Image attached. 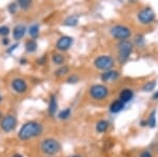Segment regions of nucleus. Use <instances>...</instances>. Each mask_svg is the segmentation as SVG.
<instances>
[{
	"label": "nucleus",
	"instance_id": "obj_1",
	"mask_svg": "<svg viewBox=\"0 0 158 157\" xmlns=\"http://www.w3.org/2000/svg\"><path fill=\"white\" fill-rule=\"evenodd\" d=\"M43 132V128L41 123L37 121H27L20 128L18 132V137L20 140L27 141L32 138L38 137Z\"/></svg>",
	"mask_w": 158,
	"mask_h": 157
},
{
	"label": "nucleus",
	"instance_id": "obj_2",
	"mask_svg": "<svg viewBox=\"0 0 158 157\" xmlns=\"http://www.w3.org/2000/svg\"><path fill=\"white\" fill-rule=\"evenodd\" d=\"M40 149L47 155H56L61 150L60 143L55 138H45L42 140Z\"/></svg>",
	"mask_w": 158,
	"mask_h": 157
},
{
	"label": "nucleus",
	"instance_id": "obj_3",
	"mask_svg": "<svg viewBox=\"0 0 158 157\" xmlns=\"http://www.w3.org/2000/svg\"><path fill=\"white\" fill-rule=\"evenodd\" d=\"M133 52V43L129 40L120 41L118 44V59L121 63L126 62Z\"/></svg>",
	"mask_w": 158,
	"mask_h": 157
},
{
	"label": "nucleus",
	"instance_id": "obj_4",
	"mask_svg": "<svg viewBox=\"0 0 158 157\" xmlns=\"http://www.w3.org/2000/svg\"><path fill=\"white\" fill-rule=\"evenodd\" d=\"M115 64V61L111 56L109 55H100L94 60V65L96 69L101 70V71H109L112 70Z\"/></svg>",
	"mask_w": 158,
	"mask_h": 157
},
{
	"label": "nucleus",
	"instance_id": "obj_5",
	"mask_svg": "<svg viewBox=\"0 0 158 157\" xmlns=\"http://www.w3.org/2000/svg\"><path fill=\"white\" fill-rule=\"evenodd\" d=\"M110 32H111V35L115 38V39H118V40H120V41L127 40L131 36V29L122 24H117V25L112 27Z\"/></svg>",
	"mask_w": 158,
	"mask_h": 157
},
{
	"label": "nucleus",
	"instance_id": "obj_6",
	"mask_svg": "<svg viewBox=\"0 0 158 157\" xmlns=\"http://www.w3.org/2000/svg\"><path fill=\"white\" fill-rule=\"evenodd\" d=\"M89 93L93 99L100 101L109 96V89L103 85H94L91 87Z\"/></svg>",
	"mask_w": 158,
	"mask_h": 157
},
{
	"label": "nucleus",
	"instance_id": "obj_7",
	"mask_svg": "<svg viewBox=\"0 0 158 157\" xmlns=\"http://www.w3.org/2000/svg\"><path fill=\"white\" fill-rule=\"evenodd\" d=\"M137 18H138L139 22L141 24H150L154 21L155 19V13L151 9V7L147 6L140 10L137 14Z\"/></svg>",
	"mask_w": 158,
	"mask_h": 157
},
{
	"label": "nucleus",
	"instance_id": "obj_8",
	"mask_svg": "<svg viewBox=\"0 0 158 157\" xmlns=\"http://www.w3.org/2000/svg\"><path fill=\"white\" fill-rule=\"evenodd\" d=\"M17 126V119L14 115H6L0 121V128L3 132L10 133L14 131Z\"/></svg>",
	"mask_w": 158,
	"mask_h": 157
},
{
	"label": "nucleus",
	"instance_id": "obj_9",
	"mask_svg": "<svg viewBox=\"0 0 158 157\" xmlns=\"http://www.w3.org/2000/svg\"><path fill=\"white\" fill-rule=\"evenodd\" d=\"M74 40L72 37L70 36H62L58 39V41L56 42V49L59 50V51H68L72 47Z\"/></svg>",
	"mask_w": 158,
	"mask_h": 157
},
{
	"label": "nucleus",
	"instance_id": "obj_10",
	"mask_svg": "<svg viewBox=\"0 0 158 157\" xmlns=\"http://www.w3.org/2000/svg\"><path fill=\"white\" fill-rule=\"evenodd\" d=\"M12 89L18 94H23L27 91V83L22 78H15L12 81Z\"/></svg>",
	"mask_w": 158,
	"mask_h": 157
},
{
	"label": "nucleus",
	"instance_id": "obj_11",
	"mask_svg": "<svg viewBox=\"0 0 158 157\" xmlns=\"http://www.w3.org/2000/svg\"><path fill=\"white\" fill-rule=\"evenodd\" d=\"M119 78V72L116 70H109L104 71L102 74L100 75V79L103 82H112L115 81Z\"/></svg>",
	"mask_w": 158,
	"mask_h": 157
},
{
	"label": "nucleus",
	"instance_id": "obj_12",
	"mask_svg": "<svg viewBox=\"0 0 158 157\" xmlns=\"http://www.w3.org/2000/svg\"><path fill=\"white\" fill-rule=\"evenodd\" d=\"M133 97H134V92L131 89H123L119 93V99L124 103H128L129 101H131L133 99Z\"/></svg>",
	"mask_w": 158,
	"mask_h": 157
},
{
	"label": "nucleus",
	"instance_id": "obj_13",
	"mask_svg": "<svg viewBox=\"0 0 158 157\" xmlns=\"http://www.w3.org/2000/svg\"><path fill=\"white\" fill-rule=\"evenodd\" d=\"M25 32H27V29H25L24 25L18 24L13 30V37H14L15 40H19L25 35Z\"/></svg>",
	"mask_w": 158,
	"mask_h": 157
},
{
	"label": "nucleus",
	"instance_id": "obj_14",
	"mask_svg": "<svg viewBox=\"0 0 158 157\" xmlns=\"http://www.w3.org/2000/svg\"><path fill=\"white\" fill-rule=\"evenodd\" d=\"M124 105H126V103L122 102L120 99L114 100L113 102L110 105V112L113 113V114L121 112V111L124 109Z\"/></svg>",
	"mask_w": 158,
	"mask_h": 157
},
{
	"label": "nucleus",
	"instance_id": "obj_15",
	"mask_svg": "<svg viewBox=\"0 0 158 157\" xmlns=\"http://www.w3.org/2000/svg\"><path fill=\"white\" fill-rule=\"evenodd\" d=\"M58 109V102H57V98L55 95H52L50 97V102H49V114L50 116H54L56 112H57Z\"/></svg>",
	"mask_w": 158,
	"mask_h": 157
},
{
	"label": "nucleus",
	"instance_id": "obj_16",
	"mask_svg": "<svg viewBox=\"0 0 158 157\" xmlns=\"http://www.w3.org/2000/svg\"><path fill=\"white\" fill-rule=\"evenodd\" d=\"M110 128V122L106 119H101L96 123V131L98 133H106Z\"/></svg>",
	"mask_w": 158,
	"mask_h": 157
},
{
	"label": "nucleus",
	"instance_id": "obj_17",
	"mask_svg": "<svg viewBox=\"0 0 158 157\" xmlns=\"http://www.w3.org/2000/svg\"><path fill=\"white\" fill-rule=\"evenodd\" d=\"M148 121V126H150L151 129H154L155 126L157 125V121H156V110H153L149 115V118L147 119Z\"/></svg>",
	"mask_w": 158,
	"mask_h": 157
},
{
	"label": "nucleus",
	"instance_id": "obj_18",
	"mask_svg": "<svg viewBox=\"0 0 158 157\" xmlns=\"http://www.w3.org/2000/svg\"><path fill=\"white\" fill-rule=\"evenodd\" d=\"M37 48H38L37 42L33 39L27 41V43H25V50H27V53H34L37 50Z\"/></svg>",
	"mask_w": 158,
	"mask_h": 157
},
{
	"label": "nucleus",
	"instance_id": "obj_19",
	"mask_svg": "<svg viewBox=\"0 0 158 157\" xmlns=\"http://www.w3.org/2000/svg\"><path fill=\"white\" fill-rule=\"evenodd\" d=\"M71 115H72V110H71L70 108H67L58 114V118H59L60 120H67L71 117Z\"/></svg>",
	"mask_w": 158,
	"mask_h": 157
},
{
	"label": "nucleus",
	"instance_id": "obj_20",
	"mask_svg": "<svg viewBox=\"0 0 158 157\" xmlns=\"http://www.w3.org/2000/svg\"><path fill=\"white\" fill-rule=\"evenodd\" d=\"M52 60H53V62H54L55 64L62 65L63 63H64V61H65V58H64L63 55H61V54H53Z\"/></svg>",
	"mask_w": 158,
	"mask_h": 157
},
{
	"label": "nucleus",
	"instance_id": "obj_21",
	"mask_svg": "<svg viewBox=\"0 0 158 157\" xmlns=\"http://www.w3.org/2000/svg\"><path fill=\"white\" fill-rule=\"evenodd\" d=\"M156 81L155 80H151V81H148L146 85L142 87V91L143 92H152V91L155 90V88H156Z\"/></svg>",
	"mask_w": 158,
	"mask_h": 157
},
{
	"label": "nucleus",
	"instance_id": "obj_22",
	"mask_svg": "<svg viewBox=\"0 0 158 157\" xmlns=\"http://www.w3.org/2000/svg\"><path fill=\"white\" fill-rule=\"evenodd\" d=\"M78 24V18L77 16H70L65 19L64 21V25H68V27H75V25Z\"/></svg>",
	"mask_w": 158,
	"mask_h": 157
},
{
	"label": "nucleus",
	"instance_id": "obj_23",
	"mask_svg": "<svg viewBox=\"0 0 158 157\" xmlns=\"http://www.w3.org/2000/svg\"><path fill=\"white\" fill-rule=\"evenodd\" d=\"M29 33L32 38H36L38 35H39V25L38 24L31 25L30 29H29Z\"/></svg>",
	"mask_w": 158,
	"mask_h": 157
},
{
	"label": "nucleus",
	"instance_id": "obj_24",
	"mask_svg": "<svg viewBox=\"0 0 158 157\" xmlns=\"http://www.w3.org/2000/svg\"><path fill=\"white\" fill-rule=\"evenodd\" d=\"M135 44H136L138 48L144 47V44H146V39H144L143 35L138 34L135 36Z\"/></svg>",
	"mask_w": 158,
	"mask_h": 157
},
{
	"label": "nucleus",
	"instance_id": "obj_25",
	"mask_svg": "<svg viewBox=\"0 0 158 157\" xmlns=\"http://www.w3.org/2000/svg\"><path fill=\"white\" fill-rule=\"evenodd\" d=\"M69 73V67L67 65H62V67H60L59 69L55 72V75L57 76V77H61V76H64L67 75Z\"/></svg>",
	"mask_w": 158,
	"mask_h": 157
},
{
	"label": "nucleus",
	"instance_id": "obj_26",
	"mask_svg": "<svg viewBox=\"0 0 158 157\" xmlns=\"http://www.w3.org/2000/svg\"><path fill=\"white\" fill-rule=\"evenodd\" d=\"M17 1L22 10H29L30 6H32V0H17Z\"/></svg>",
	"mask_w": 158,
	"mask_h": 157
},
{
	"label": "nucleus",
	"instance_id": "obj_27",
	"mask_svg": "<svg viewBox=\"0 0 158 157\" xmlns=\"http://www.w3.org/2000/svg\"><path fill=\"white\" fill-rule=\"evenodd\" d=\"M9 33H10V29L7 27H4V25L0 27V35H2V36H6Z\"/></svg>",
	"mask_w": 158,
	"mask_h": 157
},
{
	"label": "nucleus",
	"instance_id": "obj_28",
	"mask_svg": "<svg viewBox=\"0 0 158 157\" xmlns=\"http://www.w3.org/2000/svg\"><path fill=\"white\" fill-rule=\"evenodd\" d=\"M67 81L69 83H76L77 81H79V77L77 75H72V76H70V77L68 78Z\"/></svg>",
	"mask_w": 158,
	"mask_h": 157
},
{
	"label": "nucleus",
	"instance_id": "obj_29",
	"mask_svg": "<svg viewBox=\"0 0 158 157\" xmlns=\"http://www.w3.org/2000/svg\"><path fill=\"white\" fill-rule=\"evenodd\" d=\"M139 157H153V155L149 150H144L139 154Z\"/></svg>",
	"mask_w": 158,
	"mask_h": 157
},
{
	"label": "nucleus",
	"instance_id": "obj_30",
	"mask_svg": "<svg viewBox=\"0 0 158 157\" xmlns=\"http://www.w3.org/2000/svg\"><path fill=\"white\" fill-rule=\"evenodd\" d=\"M16 10H17L16 3H12V4H10V6H9V11H10L11 14H14V13L16 12Z\"/></svg>",
	"mask_w": 158,
	"mask_h": 157
},
{
	"label": "nucleus",
	"instance_id": "obj_31",
	"mask_svg": "<svg viewBox=\"0 0 158 157\" xmlns=\"http://www.w3.org/2000/svg\"><path fill=\"white\" fill-rule=\"evenodd\" d=\"M152 99L153 100H158V91H156V92H155L154 94H153Z\"/></svg>",
	"mask_w": 158,
	"mask_h": 157
},
{
	"label": "nucleus",
	"instance_id": "obj_32",
	"mask_svg": "<svg viewBox=\"0 0 158 157\" xmlns=\"http://www.w3.org/2000/svg\"><path fill=\"white\" fill-rule=\"evenodd\" d=\"M17 47H18V44H17V43H16V44H14V45H13V47H11V49H10L9 51H7V52H9V53H10V52H12V51H14L15 49H16Z\"/></svg>",
	"mask_w": 158,
	"mask_h": 157
},
{
	"label": "nucleus",
	"instance_id": "obj_33",
	"mask_svg": "<svg viewBox=\"0 0 158 157\" xmlns=\"http://www.w3.org/2000/svg\"><path fill=\"white\" fill-rule=\"evenodd\" d=\"M12 157H23V155H21V154H14Z\"/></svg>",
	"mask_w": 158,
	"mask_h": 157
},
{
	"label": "nucleus",
	"instance_id": "obj_34",
	"mask_svg": "<svg viewBox=\"0 0 158 157\" xmlns=\"http://www.w3.org/2000/svg\"><path fill=\"white\" fill-rule=\"evenodd\" d=\"M68 157H82V156L78 155V154H74V155H71V156H68Z\"/></svg>",
	"mask_w": 158,
	"mask_h": 157
},
{
	"label": "nucleus",
	"instance_id": "obj_35",
	"mask_svg": "<svg viewBox=\"0 0 158 157\" xmlns=\"http://www.w3.org/2000/svg\"><path fill=\"white\" fill-rule=\"evenodd\" d=\"M7 42H9V40H7L6 38V40H4V39L2 40V43H3V44H7Z\"/></svg>",
	"mask_w": 158,
	"mask_h": 157
},
{
	"label": "nucleus",
	"instance_id": "obj_36",
	"mask_svg": "<svg viewBox=\"0 0 158 157\" xmlns=\"http://www.w3.org/2000/svg\"><path fill=\"white\" fill-rule=\"evenodd\" d=\"M2 118V114H1V112H0V119Z\"/></svg>",
	"mask_w": 158,
	"mask_h": 157
},
{
	"label": "nucleus",
	"instance_id": "obj_37",
	"mask_svg": "<svg viewBox=\"0 0 158 157\" xmlns=\"http://www.w3.org/2000/svg\"><path fill=\"white\" fill-rule=\"evenodd\" d=\"M1 100H2V97H1V95H0V102H1Z\"/></svg>",
	"mask_w": 158,
	"mask_h": 157
}]
</instances>
